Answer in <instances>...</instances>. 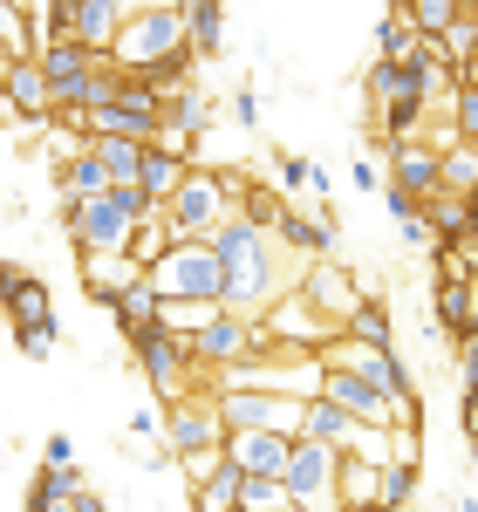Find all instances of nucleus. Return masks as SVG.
I'll return each mask as SVG.
<instances>
[{"mask_svg":"<svg viewBox=\"0 0 478 512\" xmlns=\"http://www.w3.org/2000/svg\"><path fill=\"white\" fill-rule=\"evenodd\" d=\"M164 246H171V226H164V212H158L151 226H137V233H130V260H137V267L151 274V267L164 260Z\"/></svg>","mask_w":478,"mask_h":512,"instance_id":"obj_42","label":"nucleus"},{"mask_svg":"<svg viewBox=\"0 0 478 512\" xmlns=\"http://www.w3.org/2000/svg\"><path fill=\"white\" fill-rule=\"evenodd\" d=\"M21 280H28V267H14V260H0V301H7V294H14Z\"/></svg>","mask_w":478,"mask_h":512,"instance_id":"obj_54","label":"nucleus"},{"mask_svg":"<svg viewBox=\"0 0 478 512\" xmlns=\"http://www.w3.org/2000/svg\"><path fill=\"white\" fill-rule=\"evenodd\" d=\"M294 287H301V294H308V301H315V308H321L328 321H335V328H349V315H356V301H362L356 274H349L342 260H308Z\"/></svg>","mask_w":478,"mask_h":512,"instance_id":"obj_14","label":"nucleus"},{"mask_svg":"<svg viewBox=\"0 0 478 512\" xmlns=\"http://www.w3.org/2000/svg\"><path fill=\"white\" fill-rule=\"evenodd\" d=\"M192 69H199V55H192V48H171V55H158V62H151V69H137V76L151 82L158 96H171V89H185V82H192Z\"/></svg>","mask_w":478,"mask_h":512,"instance_id":"obj_35","label":"nucleus"},{"mask_svg":"<svg viewBox=\"0 0 478 512\" xmlns=\"http://www.w3.org/2000/svg\"><path fill=\"white\" fill-rule=\"evenodd\" d=\"M178 14H185V48L199 62H219V48H226V0H178Z\"/></svg>","mask_w":478,"mask_h":512,"instance_id":"obj_21","label":"nucleus"},{"mask_svg":"<svg viewBox=\"0 0 478 512\" xmlns=\"http://www.w3.org/2000/svg\"><path fill=\"white\" fill-rule=\"evenodd\" d=\"M233 512H294V506H287V485L280 478H239Z\"/></svg>","mask_w":478,"mask_h":512,"instance_id":"obj_40","label":"nucleus"},{"mask_svg":"<svg viewBox=\"0 0 478 512\" xmlns=\"http://www.w3.org/2000/svg\"><path fill=\"white\" fill-rule=\"evenodd\" d=\"M137 369H144V383L158 403H178V396L199 390V376H192V355H185V335H171V328H144L137 342Z\"/></svg>","mask_w":478,"mask_h":512,"instance_id":"obj_9","label":"nucleus"},{"mask_svg":"<svg viewBox=\"0 0 478 512\" xmlns=\"http://www.w3.org/2000/svg\"><path fill=\"white\" fill-rule=\"evenodd\" d=\"M212 96H205L199 82H185V89H171V96H158V130H178V137H199V130H212Z\"/></svg>","mask_w":478,"mask_h":512,"instance_id":"obj_22","label":"nucleus"},{"mask_svg":"<svg viewBox=\"0 0 478 512\" xmlns=\"http://www.w3.org/2000/svg\"><path fill=\"white\" fill-rule=\"evenodd\" d=\"M438 328L451 342L472 335V280H438Z\"/></svg>","mask_w":478,"mask_h":512,"instance_id":"obj_31","label":"nucleus"},{"mask_svg":"<svg viewBox=\"0 0 478 512\" xmlns=\"http://www.w3.org/2000/svg\"><path fill=\"white\" fill-rule=\"evenodd\" d=\"M438 55L451 62V69H465V62L478 55V7H465V14H458V21L438 35Z\"/></svg>","mask_w":478,"mask_h":512,"instance_id":"obj_39","label":"nucleus"},{"mask_svg":"<svg viewBox=\"0 0 478 512\" xmlns=\"http://www.w3.org/2000/svg\"><path fill=\"white\" fill-rule=\"evenodd\" d=\"M41 465H76V437H69V431H55L48 444H41Z\"/></svg>","mask_w":478,"mask_h":512,"instance_id":"obj_47","label":"nucleus"},{"mask_svg":"<svg viewBox=\"0 0 478 512\" xmlns=\"http://www.w3.org/2000/svg\"><path fill=\"white\" fill-rule=\"evenodd\" d=\"M349 178H356V192H383V171H376L369 158H356V171H349Z\"/></svg>","mask_w":478,"mask_h":512,"instance_id":"obj_51","label":"nucleus"},{"mask_svg":"<svg viewBox=\"0 0 478 512\" xmlns=\"http://www.w3.org/2000/svg\"><path fill=\"white\" fill-rule=\"evenodd\" d=\"M458 512H478V492H458Z\"/></svg>","mask_w":478,"mask_h":512,"instance_id":"obj_57","label":"nucleus"},{"mask_svg":"<svg viewBox=\"0 0 478 512\" xmlns=\"http://www.w3.org/2000/svg\"><path fill=\"white\" fill-rule=\"evenodd\" d=\"M0 308H7V321H14V328H35V321H48V315H55V308H48V287H41L35 274L21 280V287H14V294H7Z\"/></svg>","mask_w":478,"mask_h":512,"instance_id":"obj_36","label":"nucleus"},{"mask_svg":"<svg viewBox=\"0 0 478 512\" xmlns=\"http://www.w3.org/2000/svg\"><path fill=\"white\" fill-rule=\"evenodd\" d=\"M219 451H226V465H233L239 478H280V472H287L294 437H280V431H239V437H226Z\"/></svg>","mask_w":478,"mask_h":512,"instance_id":"obj_15","label":"nucleus"},{"mask_svg":"<svg viewBox=\"0 0 478 512\" xmlns=\"http://www.w3.org/2000/svg\"><path fill=\"white\" fill-rule=\"evenodd\" d=\"M410 89L424 96V82H417V69H403V62H369V76H362V96H369L376 110H383L390 96H410Z\"/></svg>","mask_w":478,"mask_h":512,"instance_id":"obj_33","label":"nucleus"},{"mask_svg":"<svg viewBox=\"0 0 478 512\" xmlns=\"http://www.w3.org/2000/svg\"><path fill=\"white\" fill-rule=\"evenodd\" d=\"M171 465H178V472H185V485H192V492H199L205 478L219 472V451H192V458H171Z\"/></svg>","mask_w":478,"mask_h":512,"instance_id":"obj_46","label":"nucleus"},{"mask_svg":"<svg viewBox=\"0 0 478 512\" xmlns=\"http://www.w3.org/2000/svg\"><path fill=\"white\" fill-rule=\"evenodd\" d=\"M110 205H117V212L130 219V226H151V219H158V205H151V198L137 192V185H110Z\"/></svg>","mask_w":478,"mask_h":512,"instance_id":"obj_44","label":"nucleus"},{"mask_svg":"<svg viewBox=\"0 0 478 512\" xmlns=\"http://www.w3.org/2000/svg\"><path fill=\"white\" fill-rule=\"evenodd\" d=\"M137 280H144V267H137L130 253H89V260H82V294H89L96 308H110L117 294L137 287Z\"/></svg>","mask_w":478,"mask_h":512,"instance_id":"obj_19","label":"nucleus"},{"mask_svg":"<svg viewBox=\"0 0 478 512\" xmlns=\"http://www.w3.org/2000/svg\"><path fill=\"white\" fill-rule=\"evenodd\" d=\"M226 212H233L226 171H205V164H192V171L178 178V192L164 198V226H171V239H205Z\"/></svg>","mask_w":478,"mask_h":512,"instance_id":"obj_7","label":"nucleus"},{"mask_svg":"<svg viewBox=\"0 0 478 512\" xmlns=\"http://www.w3.org/2000/svg\"><path fill=\"white\" fill-rule=\"evenodd\" d=\"M0 103H7L21 123H48L55 117V96H48L41 62H0Z\"/></svg>","mask_w":478,"mask_h":512,"instance_id":"obj_16","label":"nucleus"},{"mask_svg":"<svg viewBox=\"0 0 478 512\" xmlns=\"http://www.w3.org/2000/svg\"><path fill=\"white\" fill-rule=\"evenodd\" d=\"M55 192H62V198H103V192H110V171H103L96 151L82 144L69 164H55Z\"/></svg>","mask_w":478,"mask_h":512,"instance_id":"obj_25","label":"nucleus"},{"mask_svg":"<svg viewBox=\"0 0 478 512\" xmlns=\"http://www.w3.org/2000/svg\"><path fill=\"white\" fill-rule=\"evenodd\" d=\"M233 117L246 123V130L260 123V96H253V89H233Z\"/></svg>","mask_w":478,"mask_h":512,"instance_id":"obj_50","label":"nucleus"},{"mask_svg":"<svg viewBox=\"0 0 478 512\" xmlns=\"http://www.w3.org/2000/svg\"><path fill=\"white\" fill-rule=\"evenodd\" d=\"M362 512H383V506H362Z\"/></svg>","mask_w":478,"mask_h":512,"instance_id":"obj_58","label":"nucleus"},{"mask_svg":"<svg viewBox=\"0 0 478 512\" xmlns=\"http://www.w3.org/2000/svg\"><path fill=\"white\" fill-rule=\"evenodd\" d=\"M472 205H478V192H472Z\"/></svg>","mask_w":478,"mask_h":512,"instance_id":"obj_59","label":"nucleus"},{"mask_svg":"<svg viewBox=\"0 0 478 512\" xmlns=\"http://www.w3.org/2000/svg\"><path fill=\"white\" fill-rule=\"evenodd\" d=\"M417 499V451H390L383 472H376V506L383 512H403Z\"/></svg>","mask_w":478,"mask_h":512,"instance_id":"obj_23","label":"nucleus"},{"mask_svg":"<svg viewBox=\"0 0 478 512\" xmlns=\"http://www.w3.org/2000/svg\"><path fill=\"white\" fill-rule=\"evenodd\" d=\"M35 62H41V76H48L55 110H76V89L103 69V55H96V48H82V41H48V48H35Z\"/></svg>","mask_w":478,"mask_h":512,"instance_id":"obj_13","label":"nucleus"},{"mask_svg":"<svg viewBox=\"0 0 478 512\" xmlns=\"http://www.w3.org/2000/svg\"><path fill=\"white\" fill-rule=\"evenodd\" d=\"M465 7H478V0H403V21H410V28H417L424 41H438L444 28L465 14Z\"/></svg>","mask_w":478,"mask_h":512,"instance_id":"obj_34","label":"nucleus"},{"mask_svg":"<svg viewBox=\"0 0 478 512\" xmlns=\"http://www.w3.org/2000/svg\"><path fill=\"white\" fill-rule=\"evenodd\" d=\"M438 185H444V192H465V198L478 192V144H465V137L444 144V151H438Z\"/></svg>","mask_w":478,"mask_h":512,"instance_id":"obj_30","label":"nucleus"},{"mask_svg":"<svg viewBox=\"0 0 478 512\" xmlns=\"http://www.w3.org/2000/svg\"><path fill=\"white\" fill-rule=\"evenodd\" d=\"M76 512H110V499H103V492H89V485H82V492H76Z\"/></svg>","mask_w":478,"mask_h":512,"instance_id":"obj_55","label":"nucleus"},{"mask_svg":"<svg viewBox=\"0 0 478 512\" xmlns=\"http://www.w3.org/2000/svg\"><path fill=\"white\" fill-rule=\"evenodd\" d=\"M383 185H397V192H410L417 205H424L431 192H444V185H438V151H431L424 137L397 144V151H390V178H383Z\"/></svg>","mask_w":478,"mask_h":512,"instance_id":"obj_18","label":"nucleus"},{"mask_svg":"<svg viewBox=\"0 0 478 512\" xmlns=\"http://www.w3.org/2000/svg\"><path fill=\"white\" fill-rule=\"evenodd\" d=\"M158 287H151V274L137 280V287H130V294H117V301H110V315H117V328H123V342H137V335H144V328H158Z\"/></svg>","mask_w":478,"mask_h":512,"instance_id":"obj_24","label":"nucleus"},{"mask_svg":"<svg viewBox=\"0 0 478 512\" xmlns=\"http://www.w3.org/2000/svg\"><path fill=\"white\" fill-rule=\"evenodd\" d=\"M205 246H212L219 267H226V294H219L226 315L260 321L280 294H294V280H301V267H287V246H280L274 233H253L246 219H233V212L205 233Z\"/></svg>","mask_w":478,"mask_h":512,"instance_id":"obj_1","label":"nucleus"},{"mask_svg":"<svg viewBox=\"0 0 478 512\" xmlns=\"http://www.w3.org/2000/svg\"><path fill=\"white\" fill-rule=\"evenodd\" d=\"M185 171H192L185 158H171V151H151V144H144V164H137V192H144V198H151V205L164 212V198L178 192V178H185Z\"/></svg>","mask_w":478,"mask_h":512,"instance_id":"obj_26","label":"nucleus"},{"mask_svg":"<svg viewBox=\"0 0 478 512\" xmlns=\"http://www.w3.org/2000/svg\"><path fill=\"white\" fill-rule=\"evenodd\" d=\"M96 164L110 171V185H137V164H144V137H89Z\"/></svg>","mask_w":478,"mask_h":512,"instance_id":"obj_28","label":"nucleus"},{"mask_svg":"<svg viewBox=\"0 0 478 512\" xmlns=\"http://www.w3.org/2000/svg\"><path fill=\"white\" fill-rule=\"evenodd\" d=\"M158 437H164V458H192V451H219V444H226V431H219V410H212V390H192V396H178V403H164Z\"/></svg>","mask_w":478,"mask_h":512,"instance_id":"obj_11","label":"nucleus"},{"mask_svg":"<svg viewBox=\"0 0 478 512\" xmlns=\"http://www.w3.org/2000/svg\"><path fill=\"white\" fill-rule=\"evenodd\" d=\"M451 130H458L465 144H478V89H458V96H451Z\"/></svg>","mask_w":478,"mask_h":512,"instance_id":"obj_45","label":"nucleus"},{"mask_svg":"<svg viewBox=\"0 0 478 512\" xmlns=\"http://www.w3.org/2000/svg\"><path fill=\"white\" fill-rule=\"evenodd\" d=\"M458 89H478V55L465 62V69H458Z\"/></svg>","mask_w":478,"mask_h":512,"instance_id":"obj_56","label":"nucleus"},{"mask_svg":"<svg viewBox=\"0 0 478 512\" xmlns=\"http://www.w3.org/2000/svg\"><path fill=\"white\" fill-rule=\"evenodd\" d=\"M35 48H41L35 14H21L14 0H0V55H7V62H35Z\"/></svg>","mask_w":478,"mask_h":512,"instance_id":"obj_29","label":"nucleus"},{"mask_svg":"<svg viewBox=\"0 0 478 512\" xmlns=\"http://www.w3.org/2000/svg\"><path fill=\"white\" fill-rule=\"evenodd\" d=\"M321 396H328L342 417L369 424V431H424V410H417V403H397L390 390L362 383L356 369H321Z\"/></svg>","mask_w":478,"mask_h":512,"instance_id":"obj_4","label":"nucleus"},{"mask_svg":"<svg viewBox=\"0 0 478 512\" xmlns=\"http://www.w3.org/2000/svg\"><path fill=\"white\" fill-rule=\"evenodd\" d=\"M376 472L383 465H369V458H342V512L376 506Z\"/></svg>","mask_w":478,"mask_h":512,"instance_id":"obj_38","label":"nucleus"},{"mask_svg":"<svg viewBox=\"0 0 478 512\" xmlns=\"http://www.w3.org/2000/svg\"><path fill=\"white\" fill-rule=\"evenodd\" d=\"M130 437H144V444H151V437H158V410H137V417H130Z\"/></svg>","mask_w":478,"mask_h":512,"instance_id":"obj_53","label":"nucleus"},{"mask_svg":"<svg viewBox=\"0 0 478 512\" xmlns=\"http://www.w3.org/2000/svg\"><path fill=\"white\" fill-rule=\"evenodd\" d=\"M260 328H267V342H287V349H328V342L342 335V328L321 315V308L308 301V294H301V287H294V294H280L274 308L260 315Z\"/></svg>","mask_w":478,"mask_h":512,"instance_id":"obj_12","label":"nucleus"},{"mask_svg":"<svg viewBox=\"0 0 478 512\" xmlns=\"http://www.w3.org/2000/svg\"><path fill=\"white\" fill-rule=\"evenodd\" d=\"M171 48H185V14L164 0V7H130V21L117 28V41H110V69H151L158 55H171Z\"/></svg>","mask_w":478,"mask_h":512,"instance_id":"obj_6","label":"nucleus"},{"mask_svg":"<svg viewBox=\"0 0 478 512\" xmlns=\"http://www.w3.org/2000/svg\"><path fill=\"white\" fill-rule=\"evenodd\" d=\"M438 280H478V267L465 253H438Z\"/></svg>","mask_w":478,"mask_h":512,"instance_id":"obj_49","label":"nucleus"},{"mask_svg":"<svg viewBox=\"0 0 478 512\" xmlns=\"http://www.w3.org/2000/svg\"><path fill=\"white\" fill-rule=\"evenodd\" d=\"M14 342H21V355H55V342H62V321L48 315V321H35V328H14Z\"/></svg>","mask_w":478,"mask_h":512,"instance_id":"obj_43","label":"nucleus"},{"mask_svg":"<svg viewBox=\"0 0 478 512\" xmlns=\"http://www.w3.org/2000/svg\"><path fill=\"white\" fill-rule=\"evenodd\" d=\"M397 233H403V246H410V253H431V226H424L417 212H410V219H397Z\"/></svg>","mask_w":478,"mask_h":512,"instance_id":"obj_48","label":"nucleus"},{"mask_svg":"<svg viewBox=\"0 0 478 512\" xmlns=\"http://www.w3.org/2000/svg\"><path fill=\"white\" fill-rule=\"evenodd\" d=\"M151 287H158V301L219 308V294H226V267H219V253H212L205 239H171L164 260L151 267Z\"/></svg>","mask_w":478,"mask_h":512,"instance_id":"obj_2","label":"nucleus"},{"mask_svg":"<svg viewBox=\"0 0 478 512\" xmlns=\"http://www.w3.org/2000/svg\"><path fill=\"white\" fill-rule=\"evenodd\" d=\"M69 21H76V41H82V48L110 55L117 28L130 21V0H69Z\"/></svg>","mask_w":478,"mask_h":512,"instance_id":"obj_20","label":"nucleus"},{"mask_svg":"<svg viewBox=\"0 0 478 512\" xmlns=\"http://www.w3.org/2000/svg\"><path fill=\"white\" fill-rule=\"evenodd\" d=\"M212 410H219V431H280V437H301V396H274V390H212Z\"/></svg>","mask_w":478,"mask_h":512,"instance_id":"obj_8","label":"nucleus"},{"mask_svg":"<svg viewBox=\"0 0 478 512\" xmlns=\"http://www.w3.org/2000/svg\"><path fill=\"white\" fill-rule=\"evenodd\" d=\"M274 239L301 260V267H308V260H328V253H335V212L308 219V212H294V205H287V212H280V226H274Z\"/></svg>","mask_w":478,"mask_h":512,"instance_id":"obj_17","label":"nucleus"},{"mask_svg":"<svg viewBox=\"0 0 478 512\" xmlns=\"http://www.w3.org/2000/svg\"><path fill=\"white\" fill-rule=\"evenodd\" d=\"M349 342H362V349H397L390 342V308L376 301V294H362L356 301V315H349V328H342Z\"/></svg>","mask_w":478,"mask_h":512,"instance_id":"obj_32","label":"nucleus"},{"mask_svg":"<svg viewBox=\"0 0 478 512\" xmlns=\"http://www.w3.org/2000/svg\"><path fill=\"white\" fill-rule=\"evenodd\" d=\"M260 349H267V328L246 321V315H226V308H212V315L185 335V355H192L199 390H205V376H219V369H233V362H253Z\"/></svg>","mask_w":478,"mask_h":512,"instance_id":"obj_3","label":"nucleus"},{"mask_svg":"<svg viewBox=\"0 0 478 512\" xmlns=\"http://www.w3.org/2000/svg\"><path fill=\"white\" fill-rule=\"evenodd\" d=\"M274 178H280V198L294 205V198H328V171L308 158H294V151H280L274 158Z\"/></svg>","mask_w":478,"mask_h":512,"instance_id":"obj_27","label":"nucleus"},{"mask_svg":"<svg viewBox=\"0 0 478 512\" xmlns=\"http://www.w3.org/2000/svg\"><path fill=\"white\" fill-rule=\"evenodd\" d=\"M376 48H383L376 62H410V55L424 48V35H417L403 14H383V21H376Z\"/></svg>","mask_w":478,"mask_h":512,"instance_id":"obj_37","label":"nucleus"},{"mask_svg":"<svg viewBox=\"0 0 478 512\" xmlns=\"http://www.w3.org/2000/svg\"><path fill=\"white\" fill-rule=\"evenodd\" d=\"M280 485H287L294 512H342V451H328L315 437H294Z\"/></svg>","mask_w":478,"mask_h":512,"instance_id":"obj_5","label":"nucleus"},{"mask_svg":"<svg viewBox=\"0 0 478 512\" xmlns=\"http://www.w3.org/2000/svg\"><path fill=\"white\" fill-rule=\"evenodd\" d=\"M233 499H239V472L226 465V451H219V472L192 492V506H199V512H233Z\"/></svg>","mask_w":478,"mask_h":512,"instance_id":"obj_41","label":"nucleus"},{"mask_svg":"<svg viewBox=\"0 0 478 512\" xmlns=\"http://www.w3.org/2000/svg\"><path fill=\"white\" fill-rule=\"evenodd\" d=\"M383 205H390L397 219H410V212H417V198H410V192H397V185H383Z\"/></svg>","mask_w":478,"mask_h":512,"instance_id":"obj_52","label":"nucleus"},{"mask_svg":"<svg viewBox=\"0 0 478 512\" xmlns=\"http://www.w3.org/2000/svg\"><path fill=\"white\" fill-rule=\"evenodd\" d=\"M62 226H69L76 260H89V253H130V233H137L117 205H110V192L103 198H62Z\"/></svg>","mask_w":478,"mask_h":512,"instance_id":"obj_10","label":"nucleus"}]
</instances>
